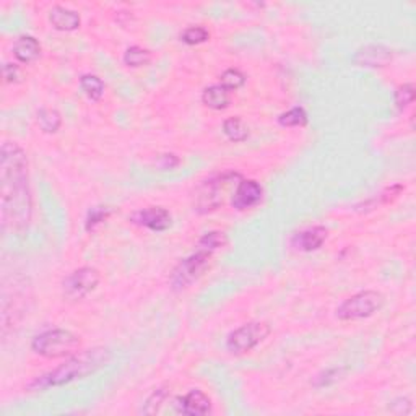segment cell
Segmentation results:
<instances>
[{
	"instance_id": "ba28073f",
	"label": "cell",
	"mask_w": 416,
	"mask_h": 416,
	"mask_svg": "<svg viewBox=\"0 0 416 416\" xmlns=\"http://www.w3.org/2000/svg\"><path fill=\"white\" fill-rule=\"evenodd\" d=\"M101 275L93 267H82L73 270L70 275L62 282V293L68 301H80L88 296L100 284Z\"/></svg>"
},
{
	"instance_id": "8fae6325",
	"label": "cell",
	"mask_w": 416,
	"mask_h": 416,
	"mask_svg": "<svg viewBox=\"0 0 416 416\" xmlns=\"http://www.w3.org/2000/svg\"><path fill=\"white\" fill-rule=\"evenodd\" d=\"M392 59H394V53H392V49L380 44L364 46V48H361L355 54V64L361 67H371V68L389 65Z\"/></svg>"
},
{
	"instance_id": "2e32d148",
	"label": "cell",
	"mask_w": 416,
	"mask_h": 416,
	"mask_svg": "<svg viewBox=\"0 0 416 416\" xmlns=\"http://www.w3.org/2000/svg\"><path fill=\"white\" fill-rule=\"evenodd\" d=\"M203 105L213 111H223L230 106V91L225 90L221 85H212L205 88L202 95Z\"/></svg>"
},
{
	"instance_id": "4316f807",
	"label": "cell",
	"mask_w": 416,
	"mask_h": 416,
	"mask_svg": "<svg viewBox=\"0 0 416 416\" xmlns=\"http://www.w3.org/2000/svg\"><path fill=\"white\" fill-rule=\"evenodd\" d=\"M168 395L169 394H168L166 389H158V390L153 392V394L150 397H148V400L145 403L144 413H146V415L156 413L158 410H159V407H161L163 403H164V400H166V398H168Z\"/></svg>"
},
{
	"instance_id": "8992f818",
	"label": "cell",
	"mask_w": 416,
	"mask_h": 416,
	"mask_svg": "<svg viewBox=\"0 0 416 416\" xmlns=\"http://www.w3.org/2000/svg\"><path fill=\"white\" fill-rule=\"evenodd\" d=\"M241 179L236 173H223L215 178L203 181L196 193V210L198 213L215 212L220 205H223V192L231 181Z\"/></svg>"
},
{
	"instance_id": "4fadbf2b",
	"label": "cell",
	"mask_w": 416,
	"mask_h": 416,
	"mask_svg": "<svg viewBox=\"0 0 416 416\" xmlns=\"http://www.w3.org/2000/svg\"><path fill=\"white\" fill-rule=\"evenodd\" d=\"M179 412L189 416H202L212 412V402L202 390H191L178 400Z\"/></svg>"
},
{
	"instance_id": "44dd1931",
	"label": "cell",
	"mask_w": 416,
	"mask_h": 416,
	"mask_svg": "<svg viewBox=\"0 0 416 416\" xmlns=\"http://www.w3.org/2000/svg\"><path fill=\"white\" fill-rule=\"evenodd\" d=\"M307 112L303 110V107H293L287 112H283L280 117H278V122L283 127H304L307 124Z\"/></svg>"
},
{
	"instance_id": "83f0119b",
	"label": "cell",
	"mask_w": 416,
	"mask_h": 416,
	"mask_svg": "<svg viewBox=\"0 0 416 416\" xmlns=\"http://www.w3.org/2000/svg\"><path fill=\"white\" fill-rule=\"evenodd\" d=\"M20 78H21V73H20L18 65H14V64L4 65L5 83H16V82H20Z\"/></svg>"
},
{
	"instance_id": "52a82bcc",
	"label": "cell",
	"mask_w": 416,
	"mask_h": 416,
	"mask_svg": "<svg viewBox=\"0 0 416 416\" xmlns=\"http://www.w3.org/2000/svg\"><path fill=\"white\" fill-rule=\"evenodd\" d=\"M270 326L265 322L244 324L226 338V348L233 355H244L262 343L270 335Z\"/></svg>"
},
{
	"instance_id": "603a6c76",
	"label": "cell",
	"mask_w": 416,
	"mask_h": 416,
	"mask_svg": "<svg viewBox=\"0 0 416 416\" xmlns=\"http://www.w3.org/2000/svg\"><path fill=\"white\" fill-rule=\"evenodd\" d=\"M226 244H228V238H226L225 233L212 231V233H207V235L201 238V241H198L197 247L210 250V252L215 254V250L225 247Z\"/></svg>"
},
{
	"instance_id": "9c48e42d",
	"label": "cell",
	"mask_w": 416,
	"mask_h": 416,
	"mask_svg": "<svg viewBox=\"0 0 416 416\" xmlns=\"http://www.w3.org/2000/svg\"><path fill=\"white\" fill-rule=\"evenodd\" d=\"M132 223L148 228V230L163 233L166 231L173 225V216L163 207H148L144 210H139L132 216H130Z\"/></svg>"
},
{
	"instance_id": "7c38bea8",
	"label": "cell",
	"mask_w": 416,
	"mask_h": 416,
	"mask_svg": "<svg viewBox=\"0 0 416 416\" xmlns=\"http://www.w3.org/2000/svg\"><path fill=\"white\" fill-rule=\"evenodd\" d=\"M327 235L329 233L324 226L306 228V230L296 233L292 238V246L301 250V252H312V250H317L326 242Z\"/></svg>"
},
{
	"instance_id": "6da1fadb",
	"label": "cell",
	"mask_w": 416,
	"mask_h": 416,
	"mask_svg": "<svg viewBox=\"0 0 416 416\" xmlns=\"http://www.w3.org/2000/svg\"><path fill=\"white\" fill-rule=\"evenodd\" d=\"M0 203L5 231L23 233L33 216L28 158L15 142H4L0 151Z\"/></svg>"
},
{
	"instance_id": "7402d4cb",
	"label": "cell",
	"mask_w": 416,
	"mask_h": 416,
	"mask_svg": "<svg viewBox=\"0 0 416 416\" xmlns=\"http://www.w3.org/2000/svg\"><path fill=\"white\" fill-rule=\"evenodd\" d=\"M246 83V75L238 68H228L220 77V85L228 91H235L244 87Z\"/></svg>"
},
{
	"instance_id": "484cf974",
	"label": "cell",
	"mask_w": 416,
	"mask_h": 416,
	"mask_svg": "<svg viewBox=\"0 0 416 416\" xmlns=\"http://www.w3.org/2000/svg\"><path fill=\"white\" fill-rule=\"evenodd\" d=\"M110 215H111V212L105 207L91 208L88 212L87 221H85V228H87V231H95L96 226L105 223V221L110 218Z\"/></svg>"
},
{
	"instance_id": "cb8c5ba5",
	"label": "cell",
	"mask_w": 416,
	"mask_h": 416,
	"mask_svg": "<svg viewBox=\"0 0 416 416\" xmlns=\"http://www.w3.org/2000/svg\"><path fill=\"white\" fill-rule=\"evenodd\" d=\"M210 39V33L205 30L203 26H191L182 31L181 41L189 46H198L202 43H207Z\"/></svg>"
},
{
	"instance_id": "ffe728a7",
	"label": "cell",
	"mask_w": 416,
	"mask_h": 416,
	"mask_svg": "<svg viewBox=\"0 0 416 416\" xmlns=\"http://www.w3.org/2000/svg\"><path fill=\"white\" fill-rule=\"evenodd\" d=\"M151 60V53L145 48H140V46H132L124 53V62L125 65L129 67H144L148 62Z\"/></svg>"
},
{
	"instance_id": "9a60e30c",
	"label": "cell",
	"mask_w": 416,
	"mask_h": 416,
	"mask_svg": "<svg viewBox=\"0 0 416 416\" xmlns=\"http://www.w3.org/2000/svg\"><path fill=\"white\" fill-rule=\"evenodd\" d=\"M11 53H14L15 59L21 62V64H31V62L38 60L39 55H41V44L33 36H21L15 41Z\"/></svg>"
},
{
	"instance_id": "d6986e66",
	"label": "cell",
	"mask_w": 416,
	"mask_h": 416,
	"mask_svg": "<svg viewBox=\"0 0 416 416\" xmlns=\"http://www.w3.org/2000/svg\"><path fill=\"white\" fill-rule=\"evenodd\" d=\"M80 88L91 101H100L105 95V83L96 75H83L80 78Z\"/></svg>"
},
{
	"instance_id": "ac0fdd59",
	"label": "cell",
	"mask_w": 416,
	"mask_h": 416,
	"mask_svg": "<svg viewBox=\"0 0 416 416\" xmlns=\"http://www.w3.org/2000/svg\"><path fill=\"white\" fill-rule=\"evenodd\" d=\"M38 124L46 134H55L62 125V117L59 111L50 110V107H41L38 111Z\"/></svg>"
},
{
	"instance_id": "7a4b0ae2",
	"label": "cell",
	"mask_w": 416,
	"mask_h": 416,
	"mask_svg": "<svg viewBox=\"0 0 416 416\" xmlns=\"http://www.w3.org/2000/svg\"><path fill=\"white\" fill-rule=\"evenodd\" d=\"M111 360V353L106 348H93L68 356V360L62 366L55 368L54 371L34 379L30 384V389L43 390L49 387H60L70 384L77 379H83L106 366Z\"/></svg>"
},
{
	"instance_id": "d4e9b609",
	"label": "cell",
	"mask_w": 416,
	"mask_h": 416,
	"mask_svg": "<svg viewBox=\"0 0 416 416\" xmlns=\"http://www.w3.org/2000/svg\"><path fill=\"white\" fill-rule=\"evenodd\" d=\"M415 100V87L413 83H405L398 87L395 91V106L398 111H405Z\"/></svg>"
},
{
	"instance_id": "e0dca14e",
	"label": "cell",
	"mask_w": 416,
	"mask_h": 416,
	"mask_svg": "<svg viewBox=\"0 0 416 416\" xmlns=\"http://www.w3.org/2000/svg\"><path fill=\"white\" fill-rule=\"evenodd\" d=\"M223 132L231 142H244L249 137V129L241 117H230L223 122Z\"/></svg>"
},
{
	"instance_id": "5b68a950",
	"label": "cell",
	"mask_w": 416,
	"mask_h": 416,
	"mask_svg": "<svg viewBox=\"0 0 416 416\" xmlns=\"http://www.w3.org/2000/svg\"><path fill=\"white\" fill-rule=\"evenodd\" d=\"M213 252L205 249H197L189 257L182 259L174 270L171 272L169 283L174 292H181V289L189 288L192 283H196L198 278L203 275V272L208 269L210 262H212Z\"/></svg>"
},
{
	"instance_id": "277c9868",
	"label": "cell",
	"mask_w": 416,
	"mask_h": 416,
	"mask_svg": "<svg viewBox=\"0 0 416 416\" xmlns=\"http://www.w3.org/2000/svg\"><path fill=\"white\" fill-rule=\"evenodd\" d=\"M385 304V298L383 293L374 292V289H366V292H360L353 294L351 298L345 299L337 307V317L340 321L350 322V321H361V319H368L379 312Z\"/></svg>"
},
{
	"instance_id": "30bf717a",
	"label": "cell",
	"mask_w": 416,
	"mask_h": 416,
	"mask_svg": "<svg viewBox=\"0 0 416 416\" xmlns=\"http://www.w3.org/2000/svg\"><path fill=\"white\" fill-rule=\"evenodd\" d=\"M262 196H264V191H262L257 181L242 179L238 182V187L231 198V205L233 208L244 212V210L255 207L262 201Z\"/></svg>"
},
{
	"instance_id": "5bb4252c",
	"label": "cell",
	"mask_w": 416,
	"mask_h": 416,
	"mask_svg": "<svg viewBox=\"0 0 416 416\" xmlns=\"http://www.w3.org/2000/svg\"><path fill=\"white\" fill-rule=\"evenodd\" d=\"M49 21L59 31H75L82 25V18L77 11L64 7H53L49 11Z\"/></svg>"
},
{
	"instance_id": "3957f363",
	"label": "cell",
	"mask_w": 416,
	"mask_h": 416,
	"mask_svg": "<svg viewBox=\"0 0 416 416\" xmlns=\"http://www.w3.org/2000/svg\"><path fill=\"white\" fill-rule=\"evenodd\" d=\"M80 345H82V340L70 330L53 329L34 337L31 341V350L48 360H59V358L75 355Z\"/></svg>"
}]
</instances>
